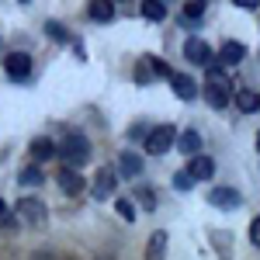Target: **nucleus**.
<instances>
[{
    "label": "nucleus",
    "instance_id": "obj_6",
    "mask_svg": "<svg viewBox=\"0 0 260 260\" xmlns=\"http://www.w3.org/2000/svg\"><path fill=\"white\" fill-rule=\"evenodd\" d=\"M184 59L194 66H212V49L205 39H187L184 42Z\"/></svg>",
    "mask_w": 260,
    "mask_h": 260
},
{
    "label": "nucleus",
    "instance_id": "obj_7",
    "mask_svg": "<svg viewBox=\"0 0 260 260\" xmlns=\"http://www.w3.org/2000/svg\"><path fill=\"white\" fill-rule=\"evenodd\" d=\"M115 184H118V174L115 170H98V177H94V187H90V194H94V201H104L115 194Z\"/></svg>",
    "mask_w": 260,
    "mask_h": 260
},
{
    "label": "nucleus",
    "instance_id": "obj_28",
    "mask_svg": "<svg viewBox=\"0 0 260 260\" xmlns=\"http://www.w3.org/2000/svg\"><path fill=\"white\" fill-rule=\"evenodd\" d=\"M250 243H253V246H260V215L250 222Z\"/></svg>",
    "mask_w": 260,
    "mask_h": 260
},
{
    "label": "nucleus",
    "instance_id": "obj_29",
    "mask_svg": "<svg viewBox=\"0 0 260 260\" xmlns=\"http://www.w3.org/2000/svg\"><path fill=\"white\" fill-rule=\"evenodd\" d=\"M146 136H149V132H146L142 125H136V128H128V139H146Z\"/></svg>",
    "mask_w": 260,
    "mask_h": 260
},
{
    "label": "nucleus",
    "instance_id": "obj_11",
    "mask_svg": "<svg viewBox=\"0 0 260 260\" xmlns=\"http://www.w3.org/2000/svg\"><path fill=\"white\" fill-rule=\"evenodd\" d=\"M170 87H174V94H177L180 101H194L198 98V87H194V80H191L187 73H174V77H170Z\"/></svg>",
    "mask_w": 260,
    "mask_h": 260
},
{
    "label": "nucleus",
    "instance_id": "obj_1",
    "mask_svg": "<svg viewBox=\"0 0 260 260\" xmlns=\"http://www.w3.org/2000/svg\"><path fill=\"white\" fill-rule=\"evenodd\" d=\"M59 160L66 167H77L80 170L83 163L90 160V142H87V136H66L59 142Z\"/></svg>",
    "mask_w": 260,
    "mask_h": 260
},
{
    "label": "nucleus",
    "instance_id": "obj_26",
    "mask_svg": "<svg viewBox=\"0 0 260 260\" xmlns=\"http://www.w3.org/2000/svg\"><path fill=\"white\" fill-rule=\"evenodd\" d=\"M149 62H153V73H156V77H167V80L174 77V70H170V66H167L163 59H156V56H149Z\"/></svg>",
    "mask_w": 260,
    "mask_h": 260
},
{
    "label": "nucleus",
    "instance_id": "obj_14",
    "mask_svg": "<svg viewBox=\"0 0 260 260\" xmlns=\"http://www.w3.org/2000/svg\"><path fill=\"white\" fill-rule=\"evenodd\" d=\"M118 170H121V177H139L142 174V156H136L132 149H125L118 156Z\"/></svg>",
    "mask_w": 260,
    "mask_h": 260
},
{
    "label": "nucleus",
    "instance_id": "obj_23",
    "mask_svg": "<svg viewBox=\"0 0 260 260\" xmlns=\"http://www.w3.org/2000/svg\"><path fill=\"white\" fill-rule=\"evenodd\" d=\"M136 201H142L146 212H156V194H153L149 187H139V191H136Z\"/></svg>",
    "mask_w": 260,
    "mask_h": 260
},
{
    "label": "nucleus",
    "instance_id": "obj_15",
    "mask_svg": "<svg viewBox=\"0 0 260 260\" xmlns=\"http://www.w3.org/2000/svg\"><path fill=\"white\" fill-rule=\"evenodd\" d=\"M243 56H246V49H243L240 42H225L219 49V62L222 66H236V62H243Z\"/></svg>",
    "mask_w": 260,
    "mask_h": 260
},
{
    "label": "nucleus",
    "instance_id": "obj_4",
    "mask_svg": "<svg viewBox=\"0 0 260 260\" xmlns=\"http://www.w3.org/2000/svg\"><path fill=\"white\" fill-rule=\"evenodd\" d=\"M174 142H177V132H174V125H160V128H153V132L146 136V153H153V156H163L167 149H174Z\"/></svg>",
    "mask_w": 260,
    "mask_h": 260
},
{
    "label": "nucleus",
    "instance_id": "obj_27",
    "mask_svg": "<svg viewBox=\"0 0 260 260\" xmlns=\"http://www.w3.org/2000/svg\"><path fill=\"white\" fill-rule=\"evenodd\" d=\"M163 246H167V236L156 233V236L149 240V250H146V253H149V257H156V253H163Z\"/></svg>",
    "mask_w": 260,
    "mask_h": 260
},
{
    "label": "nucleus",
    "instance_id": "obj_9",
    "mask_svg": "<svg viewBox=\"0 0 260 260\" xmlns=\"http://www.w3.org/2000/svg\"><path fill=\"white\" fill-rule=\"evenodd\" d=\"M208 201H212L215 208H222V212H233L243 198H240V191H236V187H215V191L208 194Z\"/></svg>",
    "mask_w": 260,
    "mask_h": 260
},
{
    "label": "nucleus",
    "instance_id": "obj_17",
    "mask_svg": "<svg viewBox=\"0 0 260 260\" xmlns=\"http://www.w3.org/2000/svg\"><path fill=\"white\" fill-rule=\"evenodd\" d=\"M42 180H45V174H42V167H39V163L24 167V170L18 174V184H28V187H39Z\"/></svg>",
    "mask_w": 260,
    "mask_h": 260
},
{
    "label": "nucleus",
    "instance_id": "obj_16",
    "mask_svg": "<svg viewBox=\"0 0 260 260\" xmlns=\"http://www.w3.org/2000/svg\"><path fill=\"white\" fill-rule=\"evenodd\" d=\"M187 170H191L198 180H208L212 174H215V160H212V156H201V153H194V160H191V167H187Z\"/></svg>",
    "mask_w": 260,
    "mask_h": 260
},
{
    "label": "nucleus",
    "instance_id": "obj_12",
    "mask_svg": "<svg viewBox=\"0 0 260 260\" xmlns=\"http://www.w3.org/2000/svg\"><path fill=\"white\" fill-rule=\"evenodd\" d=\"M52 156H59V146H56L52 139L42 136V139L31 142V160H35V163H45V160H52Z\"/></svg>",
    "mask_w": 260,
    "mask_h": 260
},
{
    "label": "nucleus",
    "instance_id": "obj_8",
    "mask_svg": "<svg viewBox=\"0 0 260 260\" xmlns=\"http://www.w3.org/2000/svg\"><path fill=\"white\" fill-rule=\"evenodd\" d=\"M56 180H59L62 194H70V198H77L83 187H87V184H83V177L77 174V167H62L59 174H56Z\"/></svg>",
    "mask_w": 260,
    "mask_h": 260
},
{
    "label": "nucleus",
    "instance_id": "obj_5",
    "mask_svg": "<svg viewBox=\"0 0 260 260\" xmlns=\"http://www.w3.org/2000/svg\"><path fill=\"white\" fill-rule=\"evenodd\" d=\"M4 73L14 83L28 80V77H31V56H28V52H7V56H4Z\"/></svg>",
    "mask_w": 260,
    "mask_h": 260
},
{
    "label": "nucleus",
    "instance_id": "obj_13",
    "mask_svg": "<svg viewBox=\"0 0 260 260\" xmlns=\"http://www.w3.org/2000/svg\"><path fill=\"white\" fill-rule=\"evenodd\" d=\"M177 149L184 153V156H194V153H201V136L194 132V128H184L177 136Z\"/></svg>",
    "mask_w": 260,
    "mask_h": 260
},
{
    "label": "nucleus",
    "instance_id": "obj_31",
    "mask_svg": "<svg viewBox=\"0 0 260 260\" xmlns=\"http://www.w3.org/2000/svg\"><path fill=\"white\" fill-rule=\"evenodd\" d=\"M257 149H260V132H257Z\"/></svg>",
    "mask_w": 260,
    "mask_h": 260
},
{
    "label": "nucleus",
    "instance_id": "obj_20",
    "mask_svg": "<svg viewBox=\"0 0 260 260\" xmlns=\"http://www.w3.org/2000/svg\"><path fill=\"white\" fill-rule=\"evenodd\" d=\"M45 35H49L52 42H70V31L62 28L59 21H49V24H45Z\"/></svg>",
    "mask_w": 260,
    "mask_h": 260
},
{
    "label": "nucleus",
    "instance_id": "obj_19",
    "mask_svg": "<svg viewBox=\"0 0 260 260\" xmlns=\"http://www.w3.org/2000/svg\"><path fill=\"white\" fill-rule=\"evenodd\" d=\"M236 108L246 111V115H253V111L260 108V98L253 94V90H240V94H236Z\"/></svg>",
    "mask_w": 260,
    "mask_h": 260
},
{
    "label": "nucleus",
    "instance_id": "obj_32",
    "mask_svg": "<svg viewBox=\"0 0 260 260\" xmlns=\"http://www.w3.org/2000/svg\"><path fill=\"white\" fill-rule=\"evenodd\" d=\"M21 4H28V0H21Z\"/></svg>",
    "mask_w": 260,
    "mask_h": 260
},
{
    "label": "nucleus",
    "instance_id": "obj_10",
    "mask_svg": "<svg viewBox=\"0 0 260 260\" xmlns=\"http://www.w3.org/2000/svg\"><path fill=\"white\" fill-rule=\"evenodd\" d=\"M87 18L98 21V24L115 21V0H90V4H87Z\"/></svg>",
    "mask_w": 260,
    "mask_h": 260
},
{
    "label": "nucleus",
    "instance_id": "obj_22",
    "mask_svg": "<svg viewBox=\"0 0 260 260\" xmlns=\"http://www.w3.org/2000/svg\"><path fill=\"white\" fill-rule=\"evenodd\" d=\"M115 208H118V215L125 222H136V205H132V198H118V201H115Z\"/></svg>",
    "mask_w": 260,
    "mask_h": 260
},
{
    "label": "nucleus",
    "instance_id": "obj_24",
    "mask_svg": "<svg viewBox=\"0 0 260 260\" xmlns=\"http://www.w3.org/2000/svg\"><path fill=\"white\" fill-rule=\"evenodd\" d=\"M149 77H156V73H153V62H149V56H142V59H139V70H136V80H139V83H149Z\"/></svg>",
    "mask_w": 260,
    "mask_h": 260
},
{
    "label": "nucleus",
    "instance_id": "obj_18",
    "mask_svg": "<svg viewBox=\"0 0 260 260\" xmlns=\"http://www.w3.org/2000/svg\"><path fill=\"white\" fill-rule=\"evenodd\" d=\"M142 18H146V21H163V18H167L163 0H142Z\"/></svg>",
    "mask_w": 260,
    "mask_h": 260
},
{
    "label": "nucleus",
    "instance_id": "obj_21",
    "mask_svg": "<svg viewBox=\"0 0 260 260\" xmlns=\"http://www.w3.org/2000/svg\"><path fill=\"white\" fill-rule=\"evenodd\" d=\"M194 174H191V170H180V174H174V187H177V191H191V187H194Z\"/></svg>",
    "mask_w": 260,
    "mask_h": 260
},
{
    "label": "nucleus",
    "instance_id": "obj_30",
    "mask_svg": "<svg viewBox=\"0 0 260 260\" xmlns=\"http://www.w3.org/2000/svg\"><path fill=\"white\" fill-rule=\"evenodd\" d=\"M236 7H243V11H253V7H260V0H233Z\"/></svg>",
    "mask_w": 260,
    "mask_h": 260
},
{
    "label": "nucleus",
    "instance_id": "obj_3",
    "mask_svg": "<svg viewBox=\"0 0 260 260\" xmlns=\"http://www.w3.org/2000/svg\"><path fill=\"white\" fill-rule=\"evenodd\" d=\"M18 219L28 222L31 229H39V225L49 222V208H45V201H39V198H21L18 201Z\"/></svg>",
    "mask_w": 260,
    "mask_h": 260
},
{
    "label": "nucleus",
    "instance_id": "obj_25",
    "mask_svg": "<svg viewBox=\"0 0 260 260\" xmlns=\"http://www.w3.org/2000/svg\"><path fill=\"white\" fill-rule=\"evenodd\" d=\"M201 14H205V0H187V4H184V21L201 18Z\"/></svg>",
    "mask_w": 260,
    "mask_h": 260
},
{
    "label": "nucleus",
    "instance_id": "obj_2",
    "mask_svg": "<svg viewBox=\"0 0 260 260\" xmlns=\"http://www.w3.org/2000/svg\"><path fill=\"white\" fill-rule=\"evenodd\" d=\"M229 98H233L229 80L222 77L219 70H208V80H205V101H208L212 108H225V104H229Z\"/></svg>",
    "mask_w": 260,
    "mask_h": 260
}]
</instances>
